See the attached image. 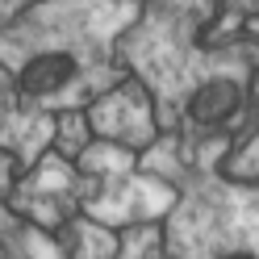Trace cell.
<instances>
[{
  "label": "cell",
  "instance_id": "cell-1",
  "mask_svg": "<svg viewBox=\"0 0 259 259\" xmlns=\"http://www.w3.org/2000/svg\"><path fill=\"white\" fill-rule=\"evenodd\" d=\"M92 121H96L101 134L121 138V142H147L151 138V113H147V101L134 88H121L109 101H101L96 113H92Z\"/></svg>",
  "mask_w": 259,
  "mask_h": 259
}]
</instances>
